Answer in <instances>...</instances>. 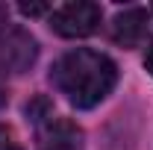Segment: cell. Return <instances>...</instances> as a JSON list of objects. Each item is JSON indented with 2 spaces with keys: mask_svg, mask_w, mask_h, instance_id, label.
Wrapping results in <instances>:
<instances>
[{
  "mask_svg": "<svg viewBox=\"0 0 153 150\" xmlns=\"http://www.w3.org/2000/svg\"><path fill=\"white\" fill-rule=\"evenodd\" d=\"M100 27V6L88 0L65 3L50 15V30L62 38H85Z\"/></svg>",
  "mask_w": 153,
  "mask_h": 150,
  "instance_id": "3",
  "label": "cell"
},
{
  "mask_svg": "<svg viewBox=\"0 0 153 150\" xmlns=\"http://www.w3.org/2000/svg\"><path fill=\"white\" fill-rule=\"evenodd\" d=\"M47 9H50V3H21V12L30 15V18H33V15H44Z\"/></svg>",
  "mask_w": 153,
  "mask_h": 150,
  "instance_id": "6",
  "label": "cell"
},
{
  "mask_svg": "<svg viewBox=\"0 0 153 150\" xmlns=\"http://www.w3.org/2000/svg\"><path fill=\"white\" fill-rule=\"evenodd\" d=\"M38 138L41 150H79L82 144V132L65 118H50V124L38 132Z\"/></svg>",
  "mask_w": 153,
  "mask_h": 150,
  "instance_id": "5",
  "label": "cell"
},
{
  "mask_svg": "<svg viewBox=\"0 0 153 150\" xmlns=\"http://www.w3.org/2000/svg\"><path fill=\"white\" fill-rule=\"evenodd\" d=\"M147 33V12L144 9H124L112 21V38L121 47H135Z\"/></svg>",
  "mask_w": 153,
  "mask_h": 150,
  "instance_id": "4",
  "label": "cell"
},
{
  "mask_svg": "<svg viewBox=\"0 0 153 150\" xmlns=\"http://www.w3.org/2000/svg\"><path fill=\"white\" fill-rule=\"evenodd\" d=\"M3 106H6V91L0 88V109H3Z\"/></svg>",
  "mask_w": 153,
  "mask_h": 150,
  "instance_id": "9",
  "label": "cell"
},
{
  "mask_svg": "<svg viewBox=\"0 0 153 150\" xmlns=\"http://www.w3.org/2000/svg\"><path fill=\"white\" fill-rule=\"evenodd\" d=\"M3 150H21V147H15V144H9V147H3Z\"/></svg>",
  "mask_w": 153,
  "mask_h": 150,
  "instance_id": "10",
  "label": "cell"
},
{
  "mask_svg": "<svg viewBox=\"0 0 153 150\" xmlns=\"http://www.w3.org/2000/svg\"><path fill=\"white\" fill-rule=\"evenodd\" d=\"M0 147H9V144H6V130H3V127H0Z\"/></svg>",
  "mask_w": 153,
  "mask_h": 150,
  "instance_id": "8",
  "label": "cell"
},
{
  "mask_svg": "<svg viewBox=\"0 0 153 150\" xmlns=\"http://www.w3.org/2000/svg\"><path fill=\"white\" fill-rule=\"evenodd\" d=\"M38 56V44L21 27H3L0 30V76H18L33 68Z\"/></svg>",
  "mask_w": 153,
  "mask_h": 150,
  "instance_id": "2",
  "label": "cell"
},
{
  "mask_svg": "<svg viewBox=\"0 0 153 150\" xmlns=\"http://www.w3.org/2000/svg\"><path fill=\"white\" fill-rule=\"evenodd\" d=\"M144 65H147V71H150V74H153V47H150V50H147V59H144Z\"/></svg>",
  "mask_w": 153,
  "mask_h": 150,
  "instance_id": "7",
  "label": "cell"
},
{
  "mask_svg": "<svg viewBox=\"0 0 153 150\" xmlns=\"http://www.w3.org/2000/svg\"><path fill=\"white\" fill-rule=\"evenodd\" d=\"M50 79L59 91L68 97V103L76 109H91L100 100H106L118 82V68L106 53H97L88 47L71 50L50 71Z\"/></svg>",
  "mask_w": 153,
  "mask_h": 150,
  "instance_id": "1",
  "label": "cell"
}]
</instances>
